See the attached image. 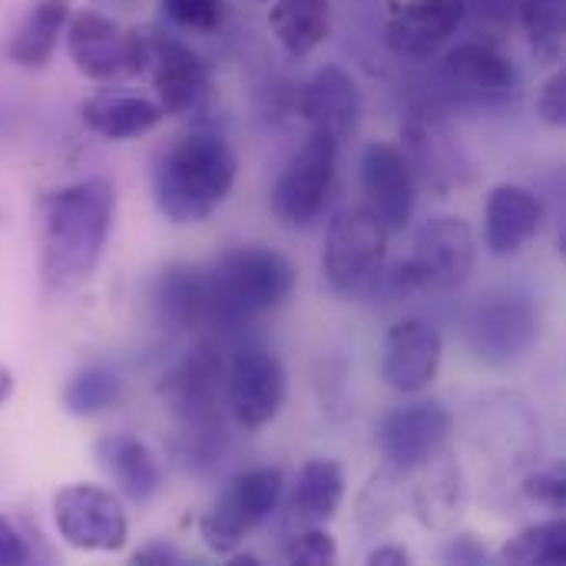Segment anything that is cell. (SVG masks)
<instances>
[{
  "instance_id": "obj_1",
  "label": "cell",
  "mask_w": 566,
  "mask_h": 566,
  "mask_svg": "<svg viewBox=\"0 0 566 566\" xmlns=\"http://www.w3.org/2000/svg\"><path fill=\"white\" fill-rule=\"evenodd\" d=\"M116 216L113 182L93 176L50 192L40 206L43 282L50 292L80 289L99 265Z\"/></svg>"
},
{
  "instance_id": "obj_22",
  "label": "cell",
  "mask_w": 566,
  "mask_h": 566,
  "mask_svg": "<svg viewBox=\"0 0 566 566\" xmlns=\"http://www.w3.org/2000/svg\"><path fill=\"white\" fill-rule=\"evenodd\" d=\"M149 312L169 332L206 325V272L189 262H169L149 282Z\"/></svg>"
},
{
  "instance_id": "obj_43",
  "label": "cell",
  "mask_w": 566,
  "mask_h": 566,
  "mask_svg": "<svg viewBox=\"0 0 566 566\" xmlns=\"http://www.w3.org/2000/svg\"><path fill=\"white\" fill-rule=\"evenodd\" d=\"M13 395V375L7 368H0V405H7Z\"/></svg>"
},
{
  "instance_id": "obj_37",
  "label": "cell",
  "mask_w": 566,
  "mask_h": 566,
  "mask_svg": "<svg viewBox=\"0 0 566 566\" xmlns=\"http://www.w3.org/2000/svg\"><path fill=\"white\" fill-rule=\"evenodd\" d=\"M537 116L547 123V126H554V129H560L566 123V76L564 70H557L547 83H544V90H541V96H537Z\"/></svg>"
},
{
  "instance_id": "obj_11",
  "label": "cell",
  "mask_w": 566,
  "mask_h": 566,
  "mask_svg": "<svg viewBox=\"0 0 566 566\" xmlns=\"http://www.w3.org/2000/svg\"><path fill=\"white\" fill-rule=\"evenodd\" d=\"M53 524L63 544L83 554H116L129 541L123 504L96 484H70L56 491Z\"/></svg>"
},
{
  "instance_id": "obj_2",
  "label": "cell",
  "mask_w": 566,
  "mask_h": 566,
  "mask_svg": "<svg viewBox=\"0 0 566 566\" xmlns=\"http://www.w3.org/2000/svg\"><path fill=\"white\" fill-rule=\"evenodd\" d=\"M235 153L219 133L176 139L153 169V199L172 226L206 222L235 186Z\"/></svg>"
},
{
  "instance_id": "obj_39",
  "label": "cell",
  "mask_w": 566,
  "mask_h": 566,
  "mask_svg": "<svg viewBox=\"0 0 566 566\" xmlns=\"http://www.w3.org/2000/svg\"><path fill=\"white\" fill-rule=\"evenodd\" d=\"M441 560L444 564H468L478 566L488 560V547L474 537V534H458L441 547Z\"/></svg>"
},
{
  "instance_id": "obj_33",
  "label": "cell",
  "mask_w": 566,
  "mask_h": 566,
  "mask_svg": "<svg viewBox=\"0 0 566 566\" xmlns=\"http://www.w3.org/2000/svg\"><path fill=\"white\" fill-rule=\"evenodd\" d=\"M398 481L401 474L391 471L388 464L371 478V484L358 497V524L365 531H381L398 511Z\"/></svg>"
},
{
  "instance_id": "obj_31",
  "label": "cell",
  "mask_w": 566,
  "mask_h": 566,
  "mask_svg": "<svg viewBox=\"0 0 566 566\" xmlns=\"http://www.w3.org/2000/svg\"><path fill=\"white\" fill-rule=\"evenodd\" d=\"M517 17L537 60L557 63L564 56L566 0H517Z\"/></svg>"
},
{
  "instance_id": "obj_18",
  "label": "cell",
  "mask_w": 566,
  "mask_h": 566,
  "mask_svg": "<svg viewBox=\"0 0 566 566\" xmlns=\"http://www.w3.org/2000/svg\"><path fill=\"white\" fill-rule=\"evenodd\" d=\"M464 0H405L385 23V43L395 56L431 60L464 27Z\"/></svg>"
},
{
  "instance_id": "obj_30",
  "label": "cell",
  "mask_w": 566,
  "mask_h": 566,
  "mask_svg": "<svg viewBox=\"0 0 566 566\" xmlns=\"http://www.w3.org/2000/svg\"><path fill=\"white\" fill-rule=\"evenodd\" d=\"M123 398V378L113 365L90 361L80 371L70 375V381L60 391V405L73 418H96Z\"/></svg>"
},
{
  "instance_id": "obj_15",
  "label": "cell",
  "mask_w": 566,
  "mask_h": 566,
  "mask_svg": "<svg viewBox=\"0 0 566 566\" xmlns=\"http://www.w3.org/2000/svg\"><path fill=\"white\" fill-rule=\"evenodd\" d=\"M441 83L464 103L504 106L521 96V70L491 40H464L444 53L438 66Z\"/></svg>"
},
{
  "instance_id": "obj_16",
  "label": "cell",
  "mask_w": 566,
  "mask_h": 566,
  "mask_svg": "<svg viewBox=\"0 0 566 566\" xmlns=\"http://www.w3.org/2000/svg\"><path fill=\"white\" fill-rule=\"evenodd\" d=\"M365 209L388 229L398 232L411 222L418 202L415 166L405 149L391 143H368L358 163Z\"/></svg>"
},
{
  "instance_id": "obj_19",
  "label": "cell",
  "mask_w": 566,
  "mask_h": 566,
  "mask_svg": "<svg viewBox=\"0 0 566 566\" xmlns=\"http://www.w3.org/2000/svg\"><path fill=\"white\" fill-rule=\"evenodd\" d=\"M149 66H153V86L156 103L169 113H192L209 96V66L206 60L169 33H149Z\"/></svg>"
},
{
  "instance_id": "obj_23",
  "label": "cell",
  "mask_w": 566,
  "mask_h": 566,
  "mask_svg": "<svg viewBox=\"0 0 566 566\" xmlns=\"http://www.w3.org/2000/svg\"><path fill=\"white\" fill-rule=\"evenodd\" d=\"M96 464L123 497L149 504L163 491V464L149 444L133 434H106L96 441Z\"/></svg>"
},
{
  "instance_id": "obj_29",
  "label": "cell",
  "mask_w": 566,
  "mask_h": 566,
  "mask_svg": "<svg viewBox=\"0 0 566 566\" xmlns=\"http://www.w3.org/2000/svg\"><path fill=\"white\" fill-rule=\"evenodd\" d=\"M342 501H345V471L338 461L315 458L298 471L295 494H292V517L295 521L318 527L338 514Z\"/></svg>"
},
{
  "instance_id": "obj_7",
  "label": "cell",
  "mask_w": 566,
  "mask_h": 566,
  "mask_svg": "<svg viewBox=\"0 0 566 566\" xmlns=\"http://www.w3.org/2000/svg\"><path fill=\"white\" fill-rule=\"evenodd\" d=\"M544 315L531 292L521 289H497L488 292L464 322L468 348L478 361L491 368H504L521 361L541 338Z\"/></svg>"
},
{
  "instance_id": "obj_41",
  "label": "cell",
  "mask_w": 566,
  "mask_h": 566,
  "mask_svg": "<svg viewBox=\"0 0 566 566\" xmlns=\"http://www.w3.org/2000/svg\"><path fill=\"white\" fill-rule=\"evenodd\" d=\"M133 564L176 566V564H186V557H182V551H179V547H172V544H166V541H153V544H146L143 551H136V554H133Z\"/></svg>"
},
{
  "instance_id": "obj_21",
  "label": "cell",
  "mask_w": 566,
  "mask_h": 566,
  "mask_svg": "<svg viewBox=\"0 0 566 566\" xmlns=\"http://www.w3.org/2000/svg\"><path fill=\"white\" fill-rule=\"evenodd\" d=\"M541 222L544 202L537 199V192L517 182H504L488 196L484 206V245L497 259L517 255L537 235Z\"/></svg>"
},
{
  "instance_id": "obj_5",
  "label": "cell",
  "mask_w": 566,
  "mask_h": 566,
  "mask_svg": "<svg viewBox=\"0 0 566 566\" xmlns=\"http://www.w3.org/2000/svg\"><path fill=\"white\" fill-rule=\"evenodd\" d=\"M478 265V235L461 216H431L408 259L391 272V289L405 295H448L458 292Z\"/></svg>"
},
{
  "instance_id": "obj_34",
  "label": "cell",
  "mask_w": 566,
  "mask_h": 566,
  "mask_svg": "<svg viewBox=\"0 0 566 566\" xmlns=\"http://www.w3.org/2000/svg\"><path fill=\"white\" fill-rule=\"evenodd\" d=\"M338 560V544L328 531L318 527H308V531H298L289 544H285V564L298 566H328Z\"/></svg>"
},
{
  "instance_id": "obj_13",
  "label": "cell",
  "mask_w": 566,
  "mask_h": 566,
  "mask_svg": "<svg viewBox=\"0 0 566 566\" xmlns=\"http://www.w3.org/2000/svg\"><path fill=\"white\" fill-rule=\"evenodd\" d=\"M226 395L239 428L259 431L272 424L289 395L282 358L265 345H242L229 361Z\"/></svg>"
},
{
  "instance_id": "obj_42",
  "label": "cell",
  "mask_w": 566,
  "mask_h": 566,
  "mask_svg": "<svg viewBox=\"0 0 566 566\" xmlns=\"http://www.w3.org/2000/svg\"><path fill=\"white\" fill-rule=\"evenodd\" d=\"M368 564L371 566H408L411 564V554L405 547H395V544H385V547H375L368 554Z\"/></svg>"
},
{
  "instance_id": "obj_17",
  "label": "cell",
  "mask_w": 566,
  "mask_h": 566,
  "mask_svg": "<svg viewBox=\"0 0 566 566\" xmlns=\"http://www.w3.org/2000/svg\"><path fill=\"white\" fill-rule=\"evenodd\" d=\"M441 361H444V338L424 318L398 322L385 335L381 378L388 381V388L401 395H418L431 388L441 371Z\"/></svg>"
},
{
  "instance_id": "obj_3",
  "label": "cell",
  "mask_w": 566,
  "mask_h": 566,
  "mask_svg": "<svg viewBox=\"0 0 566 566\" xmlns=\"http://www.w3.org/2000/svg\"><path fill=\"white\" fill-rule=\"evenodd\" d=\"M295 292V265L265 245H239L206 272V325L245 328L259 315L282 308Z\"/></svg>"
},
{
  "instance_id": "obj_40",
  "label": "cell",
  "mask_w": 566,
  "mask_h": 566,
  "mask_svg": "<svg viewBox=\"0 0 566 566\" xmlns=\"http://www.w3.org/2000/svg\"><path fill=\"white\" fill-rule=\"evenodd\" d=\"M30 564V547L20 537V531L0 517V566H27Z\"/></svg>"
},
{
  "instance_id": "obj_6",
  "label": "cell",
  "mask_w": 566,
  "mask_h": 566,
  "mask_svg": "<svg viewBox=\"0 0 566 566\" xmlns=\"http://www.w3.org/2000/svg\"><path fill=\"white\" fill-rule=\"evenodd\" d=\"M468 441L501 474L531 471L544 451L541 418L521 391L478 398L468 411Z\"/></svg>"
},
{
  "instance_id": "obj_20",
  "label": "cell",
  "mask_w": 566,
  "mask_h": 566,
  "mask_svg": "<svg viewBox=\"0 0 566 566\" xmlns=\"http://www.w3.org/2000/svg\"><path fill=\"white\" fill-rule=\"evenodd\" d=\"M298 113L312 133H325L338 143V139L352 136L358 126L361 90L345 66L325 63L305 80L302 96H298Z\"/></svg>"
},
{
  "instance_id": "obj_9",
  "label": "cell",
  "mask_w": 566,
  "mask_h": 566,
  "mask_svg": "<svg viewBox=\"0 0 566 566\" xmlns=\"http://www.w3.org/2000/svg\"><path fill=\"white\" fill-rule=\"evenodd\" d=\"M285 478L279 468H252L235 474L199 521V537L212 554H235L282 504Z\"/></svg>"
},
{
  "instance_id": "obj_36",
  "label": "cell",
  "mask_w": 566,
  "mask_h": 566,
  "mask_svg": "<svg viewBox=\"0 0 566 566\" xmlns=\"http://www.w3.org/2000/svg\"><path fill=\"white\" fill-rule=\"evenodd\" d=\"M521 494L524 501L537 504V507H547L554 514H564L566 511V478L564 471L551 468V471H537V474H527L524 484H521Z\"/></svg>"
},
{
  "instance_id": "obj_24",
  "label": "cell",
  "mask_w": 566,
  "mask_h": 566,
  "mask_svg": "<svg viewBox=\"0 0 566 566\" xmlns=\"http://www.w3.org/2000/svg\"><path fill=\"white\" fill-rule=\"evenodd\" d=\"M421 471L424 474L411 488V514L428 531H451L464 514V501H468L464 474L454 461H441V454L428 461Z\"/></svg>"
},
{
  "instance_id": "obj_12",
  "label": "cell",
  "mask_w": 566,
  "mask_h": 566,
  "mask_svg": "<svg viewBox=\"0 0 566 566\" xmlns=\"http://www.w3.org/2000/svg\"><path fill=\"white\" fill-rule=\"evenodd\" d=\"M335 159L338 143L325 133H312L289 159L272 186V212L285 226H308L318 219L335 182Z\"/></svg>"
},
{
  "instance_id": "obj_10",
  "label": "cell",
  "mask_w": 566,
  "mask_h": 566,
  "mask_svg": "<svg viewBox=\"0 0 566 566\" xmlns=\"http://www.w3.org/2000/svg\"><path fill=\"white\" fill-rule=\"evenodd\" d=\"M385 245H388V229L365 206L342 209L325 235L322 272L328 289L342 295L368 289L381 272Z\"/></svg>"
},
{
  "instance_id": "obj_32",
  "label": "cell",
  "mask_w": 566,
  "mask_h": 566,
  "mask_svg": "<svg viewBox=\"0 0 566 566\" xmlns=\"http://www.w3.org/2000/svg\"><path fill=\"white\" fill-rule=\"evenodd\" d=\"M501 564L521 566H564L566 564V524L564 517L534 524L521 531L504 551Z\"/></svg>"
},
{
  "instance_id": "obj_38",
  "label": "cell",
  "mask_w": 566,
  "mask_h": 566,
  "mask_svg": "<svg viewBox=\"0 0 566 566\" xmlns=\"http://www.w3.org/2000/svg\"><path fill=\"white\" fill-rule=\"evenodd\" d=\"M468 17L491 27V30H504L514 13H517V0H464Z\"/></svg>"
},
{
  "instance_id": "obj_35",
  "label": "cell",
  "mask_w": 566,
  "mask_h": 566,
  "mask_svg": "<svg viewBox=\"0 0 566 566\" xmlns=\"http://www.w3.org/2000/svg\"><path fill=\"white\" fill-rule=\"evenodd\" d=\"M163 13L182 30H216L222 20V0H159Z\"/></svg>"
},
{
  "instance_id": "obj_27",
  "label": "cell",
  "mask_w": 566,
  "mask_h": 566,
  "mask_svg": "<svg viewBox=\"0 0 566 566\" xmlns=\"http://www.w3.org/2000/svg\"><path fill=\"white\" fill-rule=\"evenodd\" d=\"M269 27L292 60H305L328 36L332 3L328 0H272Z\"/></svg>"
},
{
  "instance_id": "obj_28",
  "label": "cell",
  "mask_w": 566,
  "mask_h": 566,
  "mask_svg": "<svg viewBox=\"0 0 566 566\" xmlns=\"http://www.w3.org/2000/svg\"><path fill=\"white\" fill-rule=\"evenodd\" d=\"M408 143L415 153V163L424 176V182L438 186V189H451L454 182H461V143L454 139V133L441 123V119H428V116H415L408 123Z\"/></svg>"
},
{
  "instance_id": "obj_8",
  "label": "cell",
  "mask_w": 566,
  "mask_h": 566,
  "mask_svg": "<svg viewBox=\"0 0 566 566\" xmlns=\"http://www.w3.org/2000/svg\"><path fill=\"white\" fill-rule=\"evenodd\" d=\"M66 53L73 66L93 83H126L143 76L149 66V36L139 30H123L113 17L99 10H80L66 20Z\"/></svg>"
},
{
  "instance_id": "obj_14",
  "label": "cell",
  "mask_w": 566,
  "mask_h": 566,
  "mask_svg": "<svg viewBox=\"0 0 566 566\" xmlns=\"http://www.w3.org/2000/svg\"><path fill=\"white\" fill-rule=\"evenodd\" d=\"M451 434H454L451 411L438 401H418L385 415V421L378 424V448L385 454V464L401 478H408L418 474L438 454H444Z\"/></svg>"
},
{
  "instance_id": "obj_4",
  "label": "cell",
  "mask_w": 566,
  "mask_h": 566,
  "mask_svg": "<svg viewBox=\"0 0 566 566\" xmlns=\"http://www.w3.org/2000/svg\"><path fill=\"white\" fill-rule=\"evenodd\" d=\"M176 424L179 458L192 468H206L222 454V361L209 345L189 352L159 385Z\"/></svg>"
},
{
  "instance_id": "obj_25",
  "label": "cell",
  "mask_w": 566,
  "mask_h": 566,
  "mask_svg": "<svg viewBox=\"0 0 566 566\" xmlns=\"http://www.w3.org/2000/svg\"><path fill=\"white\" fill-rule=\"evenodd\" d=\"M70 20V0H33L13 27L3 53L13 66L40 70L50 63Z\"/></svg>"
},
{
  "instance_id": "obj_26",
  "label": "cell",
  "mask_w": 566,
  "mask_h": 566,
  "mask_svg": "<svg viewBox=\"0 0 566 566\" xmlns=\"http://www.w3.org/2000/svg\"><path fill=\"white\" fill-rule=\"evenodd\" d=\"M80 116L103 139H136L156 129L166 119V109L156 99L133 93H99L83 103Z\"/></svg>"
}]
</instances>
